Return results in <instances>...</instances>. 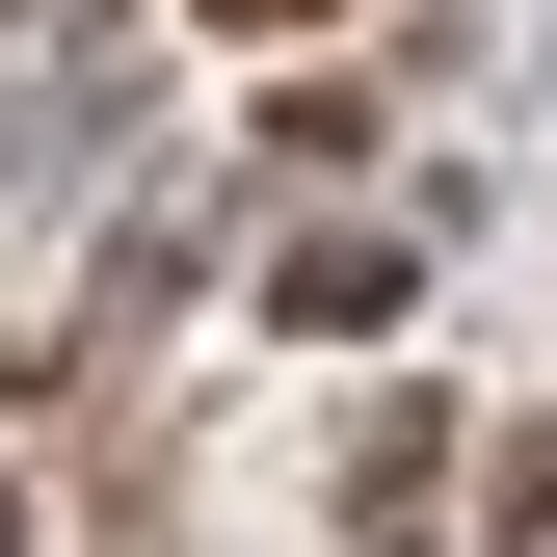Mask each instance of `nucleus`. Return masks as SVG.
Instances as JSON below:
<instances>
[{"mask_svg": "<svg viewBox=\"0 0 557 557\" xmlns=\"http://www.w3.org/2000/svg\"><path fill=\"white\" fill-rule=\"evenodd\" d=\"M239 27H293V0H239Z\"/></svg>", "mask_w": 557, "mask_h": 557, "instance_id": "1", "label": "nucleus"}]
</instances>
